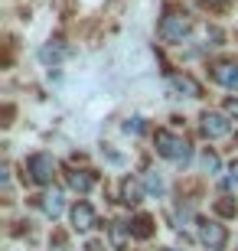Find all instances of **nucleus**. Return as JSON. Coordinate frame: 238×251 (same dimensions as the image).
<instances>
[{"label":"nucleus","instance_id":"obj_1","mask_svg":"<svg viewBox=\"0 0 238 251\" xmlns=\"http://www.w3.org/2000/svg\"><path fill=\"white\" fill-rule=\"evenodd\" d=\"M154 147H157L160 157L173 160V163H186V160L192 157L189 140L180 137V134H173V130H157V134H154Z\"/></svg>","mask_w":238,"mask_h":251},{"label":"nucleus","instance_id":"obj_2","mask_svg":"<svg viewBox=\"0 0 238 251\" xmlns=\"http://www.w3.org/2000/svg\"><path fill=\"white\" fill-rule=\"evenodd\" d=\"M157 33H160L163 43H183V39L192 33V17L186 13V10H166V17L160 20Z\"/></svg>","mask_w":238,"mask_h":251},{"label":"nucleus","instance_id":"obj_3","mask_svg":"<svg viewBox=\"0 0 238 251\" xmlns=\"http://www.w3.org/2000/svg\"><path fill=\"white\" fill-rule=\"evenodd\" d=\"M26 170H29V179L39 183V186H49L55 176V160L53 153H29L26 157Z\"/></svg>","mask_w":238,"mask_h":251},{"label":"nucleus","instance_id":"obj_4","mask_svg":"<svg viewBox=\"0 0 238 251\" xmlns=\"http://www.w3.org/2000/svg\"><path fill=\"white\" fill-rule=\"evenodd\" d=\"M199 127H202V134H206L209 140H215V137H225V134L232 130V121L225 118V114H219V111H202Z\"/></svg>","mask_w":238,"mask_h":251},{"label":"nucleus","instance_id":"obj_5","mask_svg":"<svg viewBox=\"0 0 238 251\" xmlns=\"http://www.w3.org/2000/svg\"><path fill=\"white\" fill-rule=\"evenodd\" d=\"M199 242L209 251H222L225 242H229V232H225V225H219V222H199Z\"/></svg>","mask_w":238,"mask_h":251},{"label":"nucleus","instance_id":"obj_6","mask_svg":"<svg viewBox=\"0 0 238 251\" xmlns=\"http://www.w3.org/2000/svg\"><path fill=\"white\" fill-rule=\"evenodd\" d=\"M212 78L225 88H238V59H222V62H212Z\"/></svg>","mask_w":238,"mask_h":251},{"label":"nucleus","instance_id":"obj_7","mask_svg":"<svg viewBox=\"0 0 238 251\" xmlns=\"http://www.w3.org/2000/svg\"><path fill=\"white\" fill-rule=\"evenodd\" d=\"M166 82H170V88H173L176 95H183V98H199V95H202L199 82H196L192 75H186V72H170V75H166Z\"/></svg>","mask_w":238,"mask_h":251},{"label":"nucleus","instance_id":"obj_8","mask_svg":"<svg viewBox=\"0 0 238 251\" xmlns=\"http://www.w3.org/2000/svg\"><path fill=\"white\" fill-rule=\"evenodd\" d=\"M72 228L75 232H88V228H95V209L88 202H75L72 205Z\"/></svg>","mask_w":238,"mask_h":251},{"label":"nucleus","instance_id":"obj_9","mask_svg":"<svg viewBox=\"0 0 238 251\" xmlns=\"http://www.w3.org/2000/svg\"><path fill=\"white\" fill-rule=\"evenodd\" d=\"M39 209L49 215V219H55V215H62V209H65V202H62V193L59 189H53V193H46V196H39Z\"/></svg>","mask_w":238,"mask_h":251},{"label":"nucleus","instance_id":"obj_10","mask_svg":"<svg viewBox=\"0 0 238 251\" xmlns=\"http://www.w3.org/2000/svg\"><path fill=\"white\" fill-rule=\"evenodd\" d=\"M69 186H72L75 193H88V189L95 186V176L85 173V170H75V173H69Z\"/></svg>","mask_w":238,"mask_h":251},{"label":"nucleus","instance_id":"obj_11","mask_svg":"<svg viewBox=\"0 0 238 251\" xmlns=\"http://www.w3.org/2000/svg\"><path fill=\"white\" fill-rule=\"evenodd\" d=\"M128 232L134 235V238H150V235H154V222H150V215H137V219L128 225Z\"/></svg>","mask_w":238,"mask_h":251},{"label":"nucleus","instance_id":"obj_12","mask_svg":"<svg viewBox=\"0 0 238 251\" xmlns=\"http://www.w3.org/2000/svg\"><path fill=\"white\" fill-rule=\"evenodd\" d=\"M121 193H124V202H128V205H137L140 202V186L134 183V179H124Z\"/></svg>","mask_w":238,"mask_h":251},{"label":"nucleus","instance_id":"obj_13","mask_svg":"<svg viewBox=\"0 0 238 251\" xmlns=\"http://www.w3.org/2000/svg\"><path fill=\"white\" fill-rule=\"evenodd\" d=\"M144 183H147V193H157V196H160V193H163V176H160V173H150V176H147L144 179Z\"/></svg>","mask_w":238,"mask_h":251},{"label":"nucleus","instance_id":"obj_14","mask_svg":"<svg viewBox=\"0 0 238 251\" xmlns=\"http://www.w3.org/2000/svg\"><path fill=\"white\" fill-rule=\"evenodd\" d=\"M39 59H43V62H59V59H62V49L59 46H43L39 49Z\"/></svg>","mask_w":238,"mask_h":251},{"label":"nucleus","instance_id":"obj_15","mask_svg":"<svg viewBox=\"0 0 238 251\" xmlns=\"http://www.w3.org/2000/svg\"><path fill=\"white\" fill-rule=\"evenodd\" d=\"M124 228L128 225H121V222L111 225V242H114V248H124Z\"/></svg>","mask_w":238,"mask_h":251},{"label":"nucleus","instance_id":"obj_16","mask_svg":"<svg viewBox=\"0 0 238 251\" xmlns=\"http://www.w3.org/2000/svg\"><path fill=\"white\" fill-rule=\"evenodd\" d=\"M202 167L209 170V173H219V157H215L212 150H206V153H202Z\"/></svg>","mask_w":238,"mask_h":251},{"label":"nucleus","instance_id":"obj_17","mask_svg":"<svg viewBox=\"0 0 238 251\" xmlns=\"http://www.w3.org/2000/svg\"><path fill=\"white\" fill-rule=\"evenodd\" d=\"M235 209H238V205L232 202V199H219V202H215V212H219V215H235Z\"/></svg>","mask_w":238,"mask_h":251},{"label":"nucleus","instance_id":"obj_18","mask_svg":"<svg viewBox=\"0 0 238 251\" xmlns=\"http://www.w3.org/2000/svg\"><path fill=\"white\" fill-rule=\"evenodd\" d=\"M229 183L238 186V160H232V167H229Z\"/></svg>","mask_w":238,"mask_h":251},{"label":"nucleus","instance_id":"obj_19","mask_svg":"<svg viewBox=\"0 0 238 251\" xmlns=\"http://www.w3.org/2000/svg\"><path fill=\"white\" fill-rule=\"evenodd\" d=\"M225 111H229L232 118L238 121V98H229V101H225Z\"/></svg>","mask_w":238,"mask_h":251},{"label":"nucleus","instance_id":"obj_20","mask_svg":"<svg viewBox=\"0 0 238 251\" xmlns=\"http://www.w3.org/2000/svg\"><path fill=\"white\" fill-rule=\"evenodd\" d=\"M124 130H128V134H131V130L137 134V130H140V121H137V118H134V121H128V124H124Z\"/></svg>","mask_w":238,"mask_h":251},{"label":"nucleus","instance_id":"obj_21","mask_svg":"<svg viewBox=\"0 0 238 251\" xmlns=\"http://www.w3.org/2000/svg\"><path fill=\"white\" fill-rule=\"evenodd\" d=\"M202 3H206V7H225L229 0H202Z\"/></svg>","mask_w":238,"mask_h":251}]
</instances>
